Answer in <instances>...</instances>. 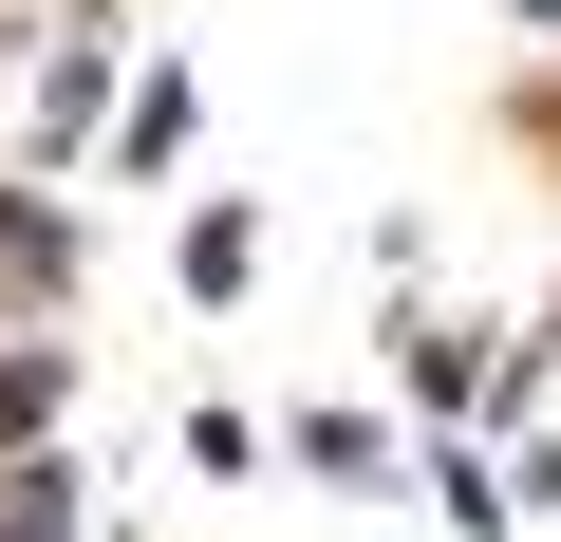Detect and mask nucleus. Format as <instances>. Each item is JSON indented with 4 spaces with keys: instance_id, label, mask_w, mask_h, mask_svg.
I'll return each mask as SVG.
<instances>
[{
    "instance_id": "1",
    "label": "nucleus",
    "mask_w": 561,
    "mask_h": 542,
    "mask_svg": "<svg viewBox=\"0 0 561 542\" xmlns=\"http://www.w3.org/2000/svg\"><path fill=\"white\" fill-rule=\"evenodd\" d=\"M524 20H561V0H524Z\"/></svg>"
}]
</instances>
